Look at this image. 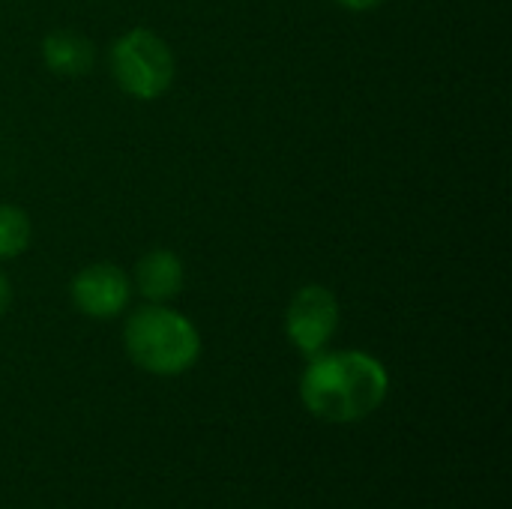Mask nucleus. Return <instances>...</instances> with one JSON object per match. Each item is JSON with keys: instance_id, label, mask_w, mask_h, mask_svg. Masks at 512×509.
Masks as SVG:
<instances>
[{"instance_id": "obj_1", "label": "nucleus", "mask_w": 512, "mask_h": 509, "mask_svg": "<svg viewBox=\"0 0 512 509\" xmlns=\"http://www.w3.org/2000/svg\"><path fill=\"white\" fill-rule=\"evenodd\" d=\"M390 393L387 366L357 348L321 351L309 357L300 378L303 408L333 426H348L372 417Z\"/></svg>"}, {"instance_id": "obj_2", "label": "nucleus", "mask_w": 512, "mask_h": 509, "mask_svg": "<svg viewBox=\"0 0 512 509\" xmlns=\"http://www.w3.org/2000/svg\"><path fill=\"white\" fill-rule=\"evenodd\" d=\"M123 348L141 372L177 378L198 363L201 333L168 303H144L123 324Z\"/></svg>"}, {"instance_id": "obj_3", "label": "nucleus", "mask_w": 512, "mask_h": 509, "mask_svg": "<svg viewBox=\"0 0 512 509\" xmlns=\"http://www.w3.org/2000/svg\"><path fill=\"white\" fill-rule=\"evenodd\" d=\"M108 69L117 87L141 102L159 99L177 78V60L171 45L150 27H132L108 51Z\"/></svg>"}, {"instance_id": "obj_4", "label": "nucleus", "mask_w": 512, "mask_h": 509, "mask_svg": "<svg viewBox=\"0 0 512 509\" xmlns=\"http://www.w3.org/2000/svg\"><path fill=\"white\" fill-rule=\"evenodd\" d=\"M342 321L339 297L327 285H303L285 309V336L309 360L330 348Z\"/></svg>"}, {"instance_id": "obj_5", "label": "nucleus", "mask_w": 512, "mask_h": 509, "mask_svg": "<svg viewBox=\"0 0 512 509\" xmlns=\"http://www.w3.org/2000/svg\"><path fill=\"white\" fill-rule=\"evenodd\" d=\"M69 300L81 315H87L93 321H111L129 309L132 279L123 267H117L111 261H96L72 276Z\"/></svg>"}, {"instance_id": "obj_6", "label": "nucleus", "mask_w": 512, "mask_h": 509, "mask_svg": "<svg viewBox=\"0 0 512 509\" xmlns=\"http://www.w3.org/2000/svg\"><path fill=\"white\" fill-rule=\"evenodd\" d=\"M183 261L171 249H150L138 258L132 291H138L147 303H171L183 291Z\"/></svg>"}, {"instance_id": "obj_7", "label": "nucleus", "mask_w": 512, "mask_h": 509, "mask_svg": "<svg viewBox=\"0 0 512 509\" xmlns=\"http://www.w3.org/2000/svg\"><path fill=\"white\" fill-rule=\"evenodd\" d=\"M42 60L60 78L87 75L96 63V45L75 30H51L42 39Z\"/></svg>"}, {"instance_id": "obj_8", "label": "nucleus", "mask_w": 512, "mask_h": 509, "mask_svg": "<svg viewBox=\"0 0 512 509\" xmlns=\"http://www.w3.org/2000/svg\"><path fill=\"white\" fill-rule=\"evenodd\" d=\"M33 240V222L24 207L0 204V261H12L27 252Z\"/></svg>"}, {"instance_id": "obj_9", "label": "nucleus", "mask_w": 512, "mask_h": 509, "mask_svg": "<svg viewBox=\"0 0 512 509\" xmlns=\"http://www.w3.org/2000/svg\"><path fill=\"white\" fill-rule=\"evenodd\" d=\"M336 3L348 12H372V9L384 6L387 0H336Z\"/></svg>"}, {"instance_id": "obj_10", "label": "nucleus", "mask_w": 512, "mask_h": 509, "mask_svg": "<svg viewBox=\"0 0 512 509\" xmlns=\"http://www.w3.org/2000/svg\"><path fill=\"white\" fill-rule=\"evenodd\" d=\"M9 306H12V282H9V276L0 270V318L9 312Z\"/></svg>"}]
</instances>
